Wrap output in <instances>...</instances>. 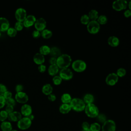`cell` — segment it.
I'll list each match as a JSON object with an SVG mask.
<instances>
[{"label": "cell", "mask_w": 131, "mask_h": 131, "mask_svg": "<svg viewBox=\"0 0 131 131\" xmlns=\"http://www.w3.org/2000/svg\"><path fill=\"white\" fill-rule=\"evenodd\" d=\"M72 62L71 57L67 54H61L57 58L56 64L59 69L68 68Z\"/></svg>", "instance_id": "6da1fadb"}, {"label": "cell", "mask_w": 131, "mask_h": 131, "mask_svg": "<svg viewBox=\"0 0 131 131\" xmlns=\"http://www.w3.org/2000/svg\"><path fill=\"white\" fill-rule=\"evenodd\" d=\"M85 104L82 99L78 98H73L70 103L71 110L77 112H80L84 111Z\"/></svg>", "instance_id": "7a4b0ae2"}, {"label": "cell", "mask_w": 131, "mask_h": 131, "mask_svg": "<svg viewBox=\"0 0 131 131\" xmlns=\"http://www.w3.org/2000/svg\"><path fill=\"white\" fill-rule=\"evenodd\" d=\"M84 111L86 115L92 118H96L99 114L98 107L94 103L86 104Z\"/></svg>", "instance_id": "3957f363"}, {"label": "cell", "mask_w": 131, "mask_h": 131, "mask_svg": "<svg viewBox=\"0 0 131 131\" xmlns=\"http://www.w3.org/2000/svg\"><path fill=\"white\" fill-rule=\"evenodd\" d=\"M72 68L75 72H82L86 69V63L82 60L77 59L72 62Z\"/></svg>", "instance_id": "277c9868"}, {"label": "cell", "mask_w": 131, "mask_h": 131, "mask_svg": "<svg viewBox=\"0 0 131 131\" xmlns=\"http://www.w3.org/2000/svg\"><path fill=\"white\" fill-rule=\"evenodd\" d=\"M87 30L92 34H96L99 32L100 26L97 20H90L89 24L86 25Z\"/></svg>", "instance_id": "5b68a950"}, {"label": "cell", "mask_w": 131, "mask_h": 131, "mask_svg": "<svg viewBox=\"0 0 131 131\" xmlns=\"http://www.w3.org/2000/svg\"><path fill=\"white\" fill-rule=\"evenodd\" d=\"M32 124V121L28 118L24 117L21 118L17 123V127L21 130H26L28 129Z\"/></svg>", "instance_id": "8992f818"}, {"label": "cell", "mask_w": 131, "mask_h": 131, "mask_svg": "<svg viewBox=\"0 0 131 131\" xmlns=\"http://www.w3.org/2000/svg\"><path fill=\"white\" fill-rule=\"evenodd\" d=\"M127 4L126 0H116L113 3L112 8L116 11H120L127 8Z\"/></svg>", "instance_id": "52a82bcc"}, {"label": "cell", "mask_w": 131, "mask_h": 131, "mask_svg": "<svg viewBox=\"0 0 131 131\" xmlns=\"http://www.w3.org/2000/svg\"><path fill=\"white\" fill-rule=\"evenodd\" d=\"M116 125L115 121L111 119L106 120L101 127L102 131H116Z\"/></svg>", "instance_id": "ba28073f"}, {"label": "cell", "mask_w": 131, "mask_h": 131, "mask_svg": "<svg viewBox=\"0 0 131 131\" xmlns=\"http://www.w3.org/2000/svg\"><path fill=\"white\" fill-rule=\"evenodd\" d=\"M62 80H69L73 77V73L72 70L69 68L61 69L59 72V75Z\"/></svg>", "instance_id": "9c48e42d"}, {"label": "cell", "mask_w": 131, "mask_h": 131, "mask_svg": "<svg viewBox=\"0 0 131 131\" xmlns=\"http://www.w3.org/2000/svg\"><path fill=\"white\" fill-rule=\"evenodd\" d=\"M27 11L23 8H17L15 12V17L18 21L23 22L27 17Z\"/></svg>", "instance_id": "30bf717a"}, {"label": "cell", "mask_w": 131, "mask_h": 131, "mask_svg": "<svg viewBox=\"0 0 131 131\" xmlns=\"http://www.w3.org/2000/svg\"><path fill=\"white\" fill-rule=\"evenodd\" d=\"M119 77L115 73H110L105 78L106 83L110 86L115 85L118 81Z\"/></svg>", "instance_id": "8fae6325"}, {"label": "cell", "mask_w": 131, "mask_h": 131, "mask_svg": "<svg viewBox=\"0 0 131 131\" xmlns=\"http://www.w3.org/2000/svg\"><path fill=\"white\" fill-rule=\"evenodd\" d=\"M28 100L29 97L28 95L24 92L16 93L15 95V100L19 103L26 104Z\"/></svg>", "instance_id": "7c38bea8"}, {"label": "cell", "mask_w": 131, "mask_h": 131, "mask_svg": "<svg viewBox=\"0 0 131 131\" xmlns=\"http://www.w3.org/2000/svg\"><path fill=\"white\" fill-rule=\"evenodd\" d=\"M34 25L36 30L41 32L42 30L46 29L47 26V22L45 19L40 17L36 20Z\"/></svg>", "instance_id": "4fadbf2b"}, {"label": "cell", "mask_w": 131, "mask_h": 131, "mask_svg": "<svg viewBox=\"0 0 131 131\" xmlns=\"http://www.w3.org/2000/svg\"><path fill=\"white\" fill-rule=\"evenodd\" d=\"M36 18L34 15H27L24 21L23 22L24 27L26 28H29L34 25Z\"/></svg>", "instance_id": "5bb4252c"}, {"label": "cell", "mask_w": 131, "mask_h": 131, "mask_svg": "<svg viewBox=\"0 0 131 131\" xmlns=\"http://www.w3.org/2000/svg\"><path fill=\"white\" fill-rule=\"evenodd\" d=\"M32 113V108L31 105L28 104H24L20 108V113L21 115L24 117H28Z\"/></svg>", "instance_id": "9a60e30c"}, {"label": "cell", "mask_w": 131, "mask_h": 131, "mask_svg": "<svg viewBox=\"0 0 131 131\" xmlns=\"http://www.w3.org/2000/svg\"><path fill=\"white\" fill-rule=\"evenodd\" d=\"M22 118L21 113L17 111H13L8 114V119L9 121L12 122H18Z\"/></svg>", "instance_id": "2e32d148"}, {"label": "cell", "mask_w": 131, "mask_h": 131, "mask_svg": "<svg viewBox=\"0 0 131 131\" xmlns=\"http://www.w3.org/2000/svg\"><path fill=\"white\" fill-rule=\"evenodd\" d=\"M10 23L9 20L4 17H0V32H5L9 29Z\"/></svg>", "instance_id": "e0dca14e"}, {"label": "cell", "mask_w": 131, "mask_h": 131, "mask_svg": "<svg viewBox=\"0 0 131 131\" xmlns=\"http://www.w3.org/2000/svg\"><path fill=\"white\" fill-rule=\"evenodd\" d=\"M33 61L38 65L42 64L45 62V58L43 55H41L39 53H36L33 58Z\"/></svg>", "instance_id": "ac0fdd59"}, {"label": "cell", "mask_w": 131, "mask_h": 131, "mask_svg": "<svg viewBox=\"0 0 131 131\" xmlns=\"http://www.w3.org/2000/svg\"><path fill=\"white\" fill-rule=\"evenodd\" d=\"M108 44L113 47H117L120 43L119 38L115 36H111L107 39Z\"/></svg>", "instance_id": "d6986e66"}, {"label": "cell", "mask_w": 131, "mask_h": 131, "mask_svg": "<svg viewBox=\"0 0 131 131\" xmlns=\"http://www.w3.org/2000/svg\"><path fill=\"white\" fill-rule=\"evenodd\" d=\"M48 74L50 76H56L59 72V68L56 64H51L48 68Z\"/></svg>", "instance_id": "ffe728a7"}, {"label": "cell", "mask_w": 131, "mask_h": 131, "mask_svg": "<svg viewBox=\"0 0 131 131\" xmlns=\"http://www.w3.org/2000/svg\"><path fill=\"white\" fill-rule=\"evenodd\" d=\"M71 110L70 104L62 103L59 108V111L60 113L62 114H66L69 113Z\"/></svg>", "instance_id": "44dd1931"}, {"label": "cell", "mask_w": 131, "mask_h": 131, "mask_svg": "<svg viewBox=\"0 0 131 131\" xmlns=\"http://www.w3.org/2000/svg\"><path fill=\"white\" fill-rule=\"evenodd\" d=\"M41 91L43 94L48 96L52 93L53 87L50 84L47 83L43 85Z\"/></svg>", "instance_id": "7402d4cb"}, {"label": "cell", "mask_w": 131, "mask_h": 131, "mask_svg": "<svg viewBox=\"0 0 131 131\" xmlns=\"http://www.w3.org/2000/svg\"><path fill=\"white\" fill-rule=\"evenodd\" d=\"M1 128L2 131H11L12 126L9 121H3L1 124Z\"/></svg>", "instance_id": "603a6c76"}, {"label": "cell", "mask_w": 131, "mask_h": 131, "mask_svg": "<svg viewBox=\"0 0 131 131\" xmlns=\"http://www.w3.org/2000/svg\"><path fill=\"white\" fill-rule=\"evenodd\" d=\"M82 100L85 104L93 103L94 101V97L91 94H86L84 96Z\"/></svg>", "instance_id": "cb8c5ba5"}, {"label": "cell", "mask_w": 131, "mask_h": 131, "mask_svg": "<svg viewBox=\"0 0 131 131\" xmlns=\"http://www.w3.org/2000/svg\"><path fill=\"white\" fill-rule=\"evenodd\" d=\"M51 48L47 45H42L39 48V53L41 55L45 56L50 54Z\"/></svg>", "instance_id": "d4e9b609"}, {"label": "cell", "mask_w": 131, "mask_h": 131, "mask_svg": "<svg viewBox=\"0 0 131 131\" xmlns=\"http://www.w3.org/2000/svg\"><path fill=\"white\" fill-rule=\"evenodd\" d=\"M72 99V97L69 93H64L61 95V101L62 103L70 104Z\"/></svg>", "instance_id": "484cf974"}, {"label": "cell", "mask_w": 131, "mask_h": 131, "mask_svg": "<svg viewBox=\"0 0 131 131\" xmlns=\"http://www.w3.org/2000/svg\"><path fill=\"white\" fill-rule=\"evenodd\" d=\"M52 57H58L61 55V52L59 48L54 47L51 48L50 54Z\"/></svg>", "instance_id": "4316f807"}, {"label": "cell", "mask_w": 131, "mask_h": 131, "mask_svg": "<svg viewBox=\"0 0 131 131\" xmlns=\"http://www.w3.org/2000/svg\"><path fill=\"white\" fill-rule=\"evenodd\" d=\"M91 20H97L98 17V12L96 10H91L88 14Z\"/></svg>", "instance_id": "83f0119b"}, {"label": "cell", "mask_w": 131, "mask_h": 131, "mask_svg": "<svg viewBox=\"0 0 131 131\" xmlns=\"http://www.w3.org/2000/svg\"><path fill=\"white\" fill-rule=\"evenodd\" d=\"M40 34L41 37L44 39H49L52 36V32L51 30L47 29L42 30L40 32Z\"/></svg>", "instance_id": "f1b7e54d"}, {"label": "cell", "mask_w": 131, "mask_h": 131, "mask_svg": "<svg viewBox=\"0 0 131 131\" xmlns=\"http://www.w3.org/2000/svg\"><path fill=\"white\" fill-rule=\"evenodd\" d=\"M101 126L97 122H94L90 124V131H100Z\"/></svg>", "instance_id": "f546056e"}, {"label": "cell", "mask_w": 131, "mask_h": 131, "mask_svg": "<svg viewBox=\"0 0 131 131\" xmlns=\"http://www.w3.org/2000/svg\"><path fill=\"white\" fill-rule=\"evenodd\" d=\"M97 21L99 24V25H105L107 22V18L104 15H101L98 16Z\"/></svg>", "instance_id": "4dcf8cb0"}, {"label": "cell", "mask_w": 131, "mask_h": 131, "mask_svg": "<svg viewBox=\"0 0 131 131\" xmlns=\"http://www.w3.org/2000/svg\"><path fill=\"white\" fill-rule=\"evenodd\" d=\"M80 22L82 24L87 25L90 21V19L87 14H83L80 17Z\"/></svg>", "instance_id": "1f68e13d"}, {"label": "cell", "mask_w": 131, "mask_h": 131, "mask_svg": "<svg viewBox=\"0 0 131 131\" xmlns=\"http://www.w3.org/2000/svg\"><path fill=\"white\" fill-rule=\"evenodd\" d=\"M17 31L13 27H9V29L7 30V33L8 36L11 37H15L17 34Z\"/></svg>", "instance_id": "d6a6232c"}, {"label": "cell", "mask_w": 131, "mask_h": 131, "mask_svg": "<svg viewBox=\"0 0 131 131\" xmlns=\"http://www.w3.org/2000/svg\"><path fill=\"white\" fill-rule=\"evenodd\" d=\"M96 118L98 122H99L102 124L104 122H105L107 120L106 116L103 114H99Z\"/></svg>", "instance_id": "836d02e7"}, {"label": "cell", "mask_w": 131, "mask_h": 131, "mask_svg": "<svg viewBox=\"0 0 131 131\" xmlns=\"http://www.w3.org/2000/svg\"><path fill=\"white\" fill-rule=\"evenodd\" d=\"M62 79L60 78V77L58 75H56L53 76V78H52V81L53 82V83L55 85H58L61 84V83L62 82Z\"/></svg>", "instance_id": "e575fe53"}, {"label": "cell", "mask_w": 131, "mask_h": 131, "mask_svg": "<svg viewBox=\"0 0 131 131\" xmlns=\"http://www.w3.org/2000/svg\"><path fill=\"white\" fill-rule=\"evenodd\" d=\"M126 73V70L125 69H124L123 68H120L117 70L116 74L118 76V77H122L125 75Z\"/></svg>", "instance_id": "d590c367"}, {"label": "cell", "mask_w": 131, "mask_h": 131, "mask_svg": "<svg viewBox=\"0 0 131 131\" xmlns=\"http://www.w3.org/2000/svg\"><path fill=\"white\" fill-rule=\"evenodd\" d=\"M8 114L5 111H0V121L3 122L5 121L8 118Z\"/></svg>", "instance_id": "8d00e7d4"}, {"label": "cell", "mask_w": 131, "mask_h": 131, "mask_svg": "<svg viewBox=\"0 0 131 131\" xmlns=\"http://www.w3.org/2000/svg\"><path fill=\"white\" fill-rule=\"evenodd\" d=\"M24 25L23 22H20V21H17L15 25H14V29L17 31H19L23 30V29L24 28Z\"/></svg>", "instance_id": "74e56055"}, {"label": "cell", "mask_w": 131, "mask_h": 131, "mask_svg": "<svg viewBox=\"0 0 131 131\" xmlns=\"http://www.w3.org/2000/svg\"><path fill=\"white\" fill-rule=\"evenodd\" d=\"M6 104L7 105H11L14 106L15 105V100L12 97L6 100Z\"/></svg>", "instance_id": "f35d334b"}, {"label": "cell", "mask_w": 131, "mask_h": 131, "mask_svg": "<svg viewBox=\"0 0 131 131\" xmlns=\"http://www.w3.org/2000/svg\"><path fill=\"white\" fill-rule=\"evenodd\" d=\"M90 124L86 121L83 122L81 124V127L82 130H90Z\"/></svg>", "instance_id": "ab89813d"}, {"label": "cell", "mask_w": 131, "mask_h": 131, "mask_svg": "<svg viewBox=\"0 0 131 131\" xmlns=\"http://www.w3.org/2000/svg\"><path fill=\"white\" fill-rule=\"evenodd\" d=\"M7 91V89L6 86L4 84L0 83V95H3Z\"/></svg>", "instance_id": "60d3db41"}, {"label": "cell", "mask_w": 131, "mask_h": 131, "mask_svg": "<svg viewBox=\"0 0 131 131\" xmlns=\"http://www.w3.org/2000/svg\"><path fill=\"white\" fill-rule=\"evenodd\" d=\"M32 36L33 38H38L40 36H41V34H40V32L35 30L32 32Z\"/></svg>", "instance_id": "b9f144b4"}, {"label": "cell", "mask_w": 131, "mask_h": 131, "mask_svg": "<svg viewBox=\"0 0 131 131\" xmlns=\"http://www.w3.org/2000/svg\"><path fill=\"white\" fill-rule=\"evenodd\" d=\"M6 104V99L3 95H0V109L3 108Z\"/></svg>", "instance_id": "7bdbcfd3"}, {"label": "cell", "mask_w": 131, "mask_h": 131, "mask_svg": "<svg viewBox=\"0 0 131 131\" xmlns=\"http://www.w3.org/2000/svg\"><path fill=\"white\" fill-rule=\"evenodd\" d=\"M3 97H4V98L6 100V99H9L10 98H12V93L10 91H7L3 95Z\"/></svg>", "instance_id": "ee69618b"}, {"label": "cell", "mask_w": 131, "mask_h": 131, "mask_svg": "<svg viewBox=\"0 0 131 131\" xmlns=\"http://www.w3.org/2000/svg\"><path fill=\"white\" fill-rule=\"evenodd\" d=\"M13 110H14L13 106L11 105H7L5 111L8 114H9L13 112Z\"/></svg>", "instance_id": "f6af8a7d"}, {"label": "cell", "mask_w": 131, "mask_h": 131, "mask_svg": "<svg viewBox=\"0 0 131 131\" xmlns=\"http://www.w3.org/2000/svg\"><path fill=\"white\" fill-rule=\"evenodd\" d=\"M38 70L39 72L42 73H44L46 70V67L45 65H44L43 64H40L38 67Z\"/></svg>", "instance_id": "bcb514c9"}, {"label": "cell", "mask_w": 131, "mask_h": 131, "mask_svg": "<svg viewBox=\"0 0 131 131\" xmlns=\"http://www.w3.org/2000/svg\"><path fill=\"white\" fill-rule=\"evenodd\" d=\"M15 91H16V93L20 92H23V90L24 89V87H23V85L18 84H17L15 86Z\"/></svg>", "instance_id": "7dc6e473"}, {"label": "cell", "mask_w": 131, "mask_h": 131, "mask_svg": "<svg viewBox=\"0 0 131 131\" xmlns=\"http://www.w3.org/2000/svg\"><path fill=\"white\" fill-rule=\"evenodd\" d=\"M48 98L50 101H54L56 99V97L54 94L52 93L48 95Z\"/></svg>", "instance_id": "c3c4849f"}, {"label": "cell", "mask_w": 131, "mask_h": 131, "mask_svg": "<svg viewBox=\"0 0 131 131\" xmlns=\"http://www.w3.org/2000/svg\"><path fill=\"white\" fill-rule=\"evenodd\" d=\"M124 15L125 17L128 18L131 16V10L127 9L124 12Z\"/></svg>", "instance_id": "681fc988"}, {"label": "cell", "mask_w": 131, "mask_h": 131, "mask_svg": "<svg viewBox=\"0 0 131 131\" xmlns=\"http://www.w3.org/2000/svg\"><path fill=\"white\" fill-rule=\"evenodd\" d=\"M56 59H57V58L51 57L49 60V62L50 63V65L56 64Z\"/></svg>", "instance_id": "f907efd6"}, {"label": "cell", "mask_w": 131, "mask_h": 131, "mask_svg": "<svg viewBox=\"0 0 131 131\" xmlns=\"http://www.w3.org/2000/svg\"><path fill=\"white\" fill-rule=\"evenodd\" d=\"M31 121H32L33 119H34V116L33 115V114H31L30 116H29L28 117Z\"/></svg>", "instance_id": "816d5d0a"}, {"label": "cell", "mask_w": 131, "mask_h": 131, "mask_svg": "<svg viewBox=\"0 0 131 131\" xmlns=\"http://www.w3.org/2000/svg\"><path fill=\"white\" fill-rule=\"evenodd\" d=\"M130 5H131V2H130V1H129V3L127 4V6H128V9H129V10H131Z\"/></svg>", "instance_id": "f5cc1de1"}, {"label": "cell", "mask_w": 131, "mask_h": 131, "mask_svg": "<svg viewBox=\"0 0 131 131\" xmlns=\"http://www.w3.org/2000/svg\"><path fill=\"white\" fill-rule=\"evenodd\" d=\"M82 131H90V130H82Z\"/></svg>", "instance_id": "db71d44e"}, {"label": "cell", "mask_w": 131, "mask_h": 131, "mask_svg": "<svg viewBox=\"0 0 131 131\" xmlns=\"http://www.w3.org/2000/svg\"><path fill=\"white\" fill-rule=\"evenodd\" d=\"M11 131H17V130H15V129H13V130L12 129Z\"/></svg>", "instance_id": "11a10c76"}, {"label": "cell", "mask_w": 131, "mask_h": 131, "mask_svg": "<svg viewBox=\"0 0 131 131\" xmlns=\"http://www.w3.org/2000/svg\"><path fill=\"white\" fill-rule=\"evenodd\" d=\"M1 32H0V37H1Z\"/></svg>", "instance_id": "9f6ffc18"}, {"label": "cell", "mask_w": 131, "mask_h": 131, "mask_svg": "<svg viewBox=\"0 0 131 131\" xmlns=\"http://www.w3.org/2000/svg\"><path fill=\"white\" fill-rule=\"evenodd\" d=\"M118 131H120V130H118Z\"/></svg>", "instance_id": "6f0895ef"}]
</instances>
